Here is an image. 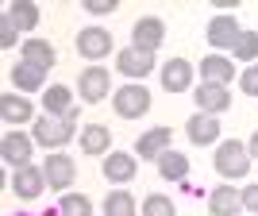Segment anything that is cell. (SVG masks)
<instances>
[{"label": "cell", "mask_w": 258, "mask_h": 216, "mask_svg": "<svg viewBox=\"0 0 258 216\" xmlns=\"http://www.w3.org/2000/svg\"><path fill=\"white\" fill-rule=\"evenodd\" d=\"M212 166H216V174H220V178H227V182H239V178H247V174H250L254 158H250L247 143H239V139H224L220 147H216Z\"/></svg>", "instance_id": "obj_1"}, {"label": "cell", "mask_w": 258, "mask_h": 216, "mask_svg": "<svg viewBox=\"0 0 258 216\" xmlns=\"http://www.w3.org/2000/svg\"><path fill=\"white\" fill-rule=\"evenodd\" d=\"M112 108H116L119 120H139L151 112V89L143 85V81H127V85H119L112 93Z\"/></svg>", "instance_id": "obj_2"}, {"label": "cell", "mask_w": 258, "mask_h": 216, "mask_svg": "<svg viewBox=\"0 0 258 216\" xmlns=\"http://www.w3.org/2000/svg\"><path fill=\"white\" fill-rule=\"evenodd\" d=\"M116 89H112V74H108V66H85L81 77H77V97L85 100V104H100L104 97H112Z\"/></svg>", "instance_id": "obj_3"}, {"label": "cell", "mask_w": 258, "mask_h": 216, "mask_svg": "<svg viewBox=\"0 0 258 216\" xmlns=\"http://www.w3.org/2000/svg\"><path fill=\"white\" fill-rule=\"evenodd\" d=\"M31 139L39 143V147H46V151H62L66 143L74 139V124L70 120H54V116H39L31 128Z\"/></svg>", "instance_id": "obj_4"}, {"label": "cell", "mask_w": 258, "mask_h": 216, "mask_svg": "<svg viewBox=\"0 0 258 216\" xmlns=\"http://www.w3.org/2000/svg\"><path fill=\"white\" fill-rule=\"evenodd\" d=\"M239 35H243V27H239L235 12H220V16H212L208 27H205V39H208L212 50H231Z\"/></svg>", "instance_id": "obj_5"}, {"label": "cell", "mask_w": 258, "mask_h": 216, "mask_svg": "<svg viewBox=\"0 0 258 216\" xmlns=\"http://www.w3.org/2000/svg\"><path fill=\"white\" fill-rule=\"evenodd\" d=\"M112 46H116V39L108 35V27L89 23V27H81V31H77V54H81V58H89V62L108 58V54H112Z\"/></svg>", "instance_id": "obj_6"}, {"label": "cell", "mask_w": 258, "mask_h": 216, "mask_svg": "<svg viewBox=\"0 0 258 216\" xmlns=\"http://www.w3.org/2000/svg\"><path fill=\"white\" fill-rule=\"evenodd\" d=\"M193 74H197V66L189 58H170V62L158 66V81L166 93H189L193 89Z\"/></svg>", "instance_id": "obj_7"}, {"label": "cell", "mask_w": 258, "mask_h": 216, "mask_svg": "<svg viewBox=\"0 0 258 216\" xmlns=\"http://www.w3.org/2000/svg\"><path fill=\"white\" fill-rule=\"evenodd\" d=\"M100 174H104V182L112 185H127L135 174H139V158L131 151H108L104 162H100Z\"/></svg>", "instance_id": "obj_8"}, {"label": "cell", "mask_w": 258, "mask_h": 216, "mask_svg": "<svg viewBox=\"0 0 258 216\" xmlns=\"http://www.w3.org/2000/svg\"><path fill=\"white\" fill-rule=\"evenodd\" d=\"M162 43H166V23H162L158 16H143V20H135V27H131V46H135V50L154 54Z\"/></svg>", "instance_id": "obj_9"}, {"label": "cell", "mask_w": 258, "mask_h": 216, "mask_svg": "<svg viewBox=\"0 0 258 216\" xmlns=\"http://www.w3.org/2000/svg\"><path fill=\"white\" fill-rule=\"evenodd\" d=\"M193 100H197V112H205V116H220L231 108V89L227 85H212V81H201L193 89Z\"/></svg>", "instance_id": "obj_10"}, {"label": "cell", "mask_w": 258, "mask_h": 216, "mask_svg": "<svg viewBox=\"0 0 258 216\" xmlns=\"http://www.w3.org/2000/svg\"><path fill=\"white\" fill-rule=\"evenodd\" d=\"M43 174H46V189H70L74 178H77V162L70 158V154L54 151V154H46Z\"/></svg>", "instance_id": "obj_11"}, {"label": "cell", "mask_w": 258, "mask_h": 216, "mask_svg": "<svg viewBox=\"0 0 258 216\" xmlns=\"http://www.w3.org/2000/svg\"><path fill=\"white\" fill-rule=\"evenodd\" d=\"M31 151H35V139H31V135H20V131H4V139H0V158L8 162L12 170H20V166H31Z\"/></svg>", "instance_id": "obj_12"}, {"label": "cell", "mask_w": 258, "mask_h": 216, "mask_svg": "<svg viewBox=\"0 0 258 216\" xmlns=\"http://www.w3.org/2000/svg\"><path fill=\"white\" fill-rule=\"evenodd\" d=\"M8 185L20 201H35V197L46 189V174H43V166H20V170H12Z\"/></svg>", "instance_id": "obj_13"}, {"label": "cell", "mask_w": 258, "mask_h": 216, "mask_svg": "<svg viewBox=\"0 0 258 216\" xmlns=\"http://www.w3.org/2000/svg\"><path fill=\"white\" fill-rule=\"evenodd\" d=\"M154 54H147V50H135V46H123V50L116 54V70L123 77H131V81H143V77L154 70Z\"/></svg>", "instance_id": "obj_14"}, {"label": "cell", "mask_w": 258, "mask_h": 216, "mask_svg": "<svg viewBox=\"0 0 258 216\" xmlns=\"http://www.w3.org/2000/svg\"><path fill=\"white\" fill-rule=\"evenodd\" d=\"M20 62H27V66H35V70H54V62H58V54H54V46L46 43V39H23L20 43Z\"/></svg>", "instance_id": "obj_15"}, {"label": "cell", "mask_w": 258, "mask_h": 216, "mask_svg": "<svg viewBox=\"0 0 258 216\" xmlns=\"http://www.w3.org/2000/svg\"><path fill=\"white\" fill-rule=\"evenodd\" d=\"M185 135L193 147H208V143H220V120L216 116H205V112H197L189 124H185Z\"/></svg>", "instance_id": "obj_16"}, {"label": "cell", "mask_w": 258, "mask_h": 216, "mask_svg": "<svg viewBox=\"0 0 258 216\" xmlns=\"http://www.w3.org/2000/svg\"><path fill=\"white\" fill-rule=\"evenodd\" d=\"M166 151H170V128H151V131H143L139 143H135L139 162H143V158H154V162H158Z\"/></svg>", "instance_id": "obj_17"}, {"label": "cell", "mask_w": 258, "mask_h": 216, "mask_svg": "<svg viewBox=\"0 0 258 216\" xmlns=\"http://www.w3.org/2000/svg\"><path fill=\"white\" fill-rule=\"evenodd\" d=\"M239 208H243V193L231 185H216L208 193V212L212 216H239Z\"/></svg>", "instance_id": "obj_18"}, {"label": "cell", "mask_w": 258, "mask_h": 216, "mask_svg": "<svg viewBox=\"0 0 258 216\" xmlns=\"http://www.w3.org/2000/svg\"><path fill=\"white\" fill-rule=\"evenodd\" d=\"M4 16L12 20V27L20 35H27V31L39 27V4H31V0H12L8 8H4Z\"/></svg>", "instance_id": "obj_19"}, {"label": "cell", "mask_w": 258, "mask_h": 216, "mask_svg": "<svg viewBox=\"0 0 258 216\" xmlns=\"http://www.w3.org/2000/svg\"><path fill=\"white\" fill-rule=\"evenodd\" d=\"M231 77H235L231 58H224V54H208V58H201V81H212V85H231Z\"/></svg>", "instance_id": "obj_20"}, {"label": "cell", "mask_w": 258, "mask_h": 216, "mask_svg": "<svg viewBox=\"0 0 258 216\" xmlns=\"http://www.w3.org/2000/svg\"><path fill=\"white\" fill-rule=\"evenodd\" d=\"M81 151L89 154V158H97V154H108V143H112V128L108 124H85L81 128Z\"/></svg>", "instance_id": "obj_21"}, {"label": "cell", "mask_w": 258, "mask_h": 216, "mask_svg": "<svg viewBox=\"0 0 258 216\" xmlns=\"http://www.w3.org/2000/svg\"><path fill=\"white\" fill-rule=\"evenodd\" d=\"M43 108H46V116L54 120H66L70 112H74V93H70V85H46V97H43Z\"/></svg>", "instance_id": "obj_22"}, {"label": "cell", "mask_w": 258, "mask_h": 216, "mask_svg": "<svg viewBox=\"0 0 258 216\" xmlns=\"http://www.w3.org/2000/svg\"><path fill=\"white\" fill-rule=\"evenodd\" d=\"M35 112H31V100L27 97H16V93H4L0 97V120L8 124V128H16V124H27Z\"/></svg>", "instance_id": "obj_23"}, {"label": "cell", "mask_w": 258, "mask_h": 216, "mask_svg": "<svg viewBox=\"0 0 258 216\" xmlns=\"http://www.w3.org/2000/svg\"><path fill=\"white\" fill-rule=\"evenodd\" d=\"M8 81L20 89V93H39L43 81H46V74H43V70H35V66H27V62H16L8 70Z\"/></svg>", "instance_id": "obj_24"}, {"label": "cell", "mask_w": 258, "mask_h": 216, "mask_svg": "<svg viewBox=\"0 0 258 216\" xmlns=\"http://www.w3.org/2000/svg\"><path fill=\"white\" fill-rule=\"evenodd\" d=\"M158 178L162 182H185V178H189V158L170 147V151L158 158Z\"/></svg>", "instance_id": "obj_25"}, {"label": "cell", "mask_w": 258, "mask_h": 216, "mask_svg": "<svg viewBox=\"0 0 258 216\" xmlns=\"http://www.w3.org/2000/svg\"><path fill=\"white\" fill-rule=\"evenodd\" d=\"M104 216H135V197L131 189H112L104 197Z\"/></svg>", "instance_id": "obj_26"}, {"label": "cell", "mask_w": 258, "mask_h": 216, "mask_svg": "<svg viewBox=\"0 0 258 216\" xmlns=\"http://www.w3.org/2000/svg\"><path fill=\"white\" fill-rule=\"evenodd\" d=\"M231 58H235V62L254 66L258 62V31H243V35H239L235 46H231Z\"/></svg>", "instance_id": "obj_27"}, {"label": "cell", "mask_w": 258, "mask_h": 216, "mask_svg": "<svg viewBox=\"0 0 258 216\" xmlns=\"http://www.w3.org/2000/svg\"><path fill=\"white\" fill-rule=\"evenodd\" d=\"M58 212L62 216H93V201H89L85 193H62Z\"/></svg>", "instance_id": "obj_28"}, {"label": "cell", "mask_w": 258, "mask_h": 216, "mask_svg": "<svg viewBox=\"0 0 258 216\" xmlns=\"http://www.w3.org/2000/svg\"><path fill=\"white\" fill-rule=\"evenodd\" d=\"M143 216H177V205L166 193H147L143 197Z\"/></svg>", "instance_id": "obj_29"}, {"label": "cell", "mask_w": 258, "mask_h": 216, "mask_svg": "<svg viewBox=\"0 0 258 216\" xmlns=\"http://www.w3.org/2000/svg\"><path fill=\"white\" fill-rule=\"evenodd\" d=\"M239 89H243L247 97H258V62H254V66H247V70L239 74Z\"/></svg>", "instance_id": "obj_30"}, {"label": "cell", "mask_w": 258, "mask_h": 216, "mask_svg": "<svg viewBox=\"0 0 258 216\" xmlns=\"http://www.w3.org/2000/svg\"><path fill=\"white\" fill-rule=\"evenodd\" d=\"M81 8H85L89 16H112V12H116L119 4H116V0H85Z\"/></svg>", "instance_id": "obj_31"}, {"label": "cell", "mask_w": 258, "mask_h": 216, "mask_svg": "<svg viewBox=\"0 0 258 216\" xmlns=\"http://www.w3.org/2000/svg\"><path fill=\"white\" fill-rule=\"evenodd\" d=\"M16 39H20V31L12 27V20H8V16H0V46L8 50V46H16Z\"/></svg>", "instance_id": "obj_32"}, {"label": "cell", "mask_w": 258, "mask_h": 216, "mask_svg": "<svg viewBox=\"0 0 258 216\" xmlns=\"http://www.w3.org/2000/svg\"><path fill=\"white\" fill-rule=\"evenodd\" d=\"M239 193H243V208H247L250 216H258V182L247 185V189H239Z\"/></svg>", "instance_id": "obj_33"}, {"label": "cell", "mask_w": 258, "mask_h": 216, "mask_svg": "<svg viewBox=\"0 0 258 216\" xmlns=\"http://www.w3.org/2000/svg\"><path fill=\"white\" fill-rule=\"evenodd\" d=\"M247 151H250V158H258V131H254V135L247 139Z\"/></svg>", "instance_id": "obj_34"}, {"label": "cell", "mask_w": 258, "mask_h": 216, "mask_svg": "<svg viewBox=\"0 0 258 216\" xmlns=\"http://www.w3.org/2000/svg\"><path fill=\"white\" fill-rule=\"evenodd\" d=\"M12 216H35V212H12Z\"/></svg>", "instance_id": "obj_35"}]
</instances>
